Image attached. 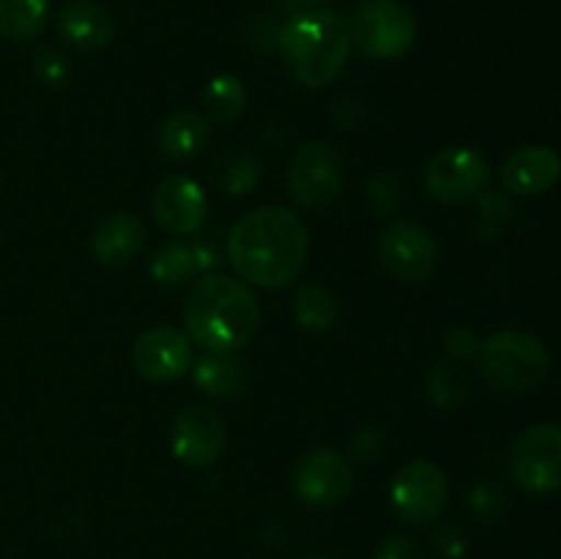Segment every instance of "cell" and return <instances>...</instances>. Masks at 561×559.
<instances>
[{
    "mask_svg": "<svg viewBox=\"0 0 561 559\" xmlns=\"http://www.w3.org/2000/svg\"><path fill=\"white\" fill-rule=\"evenodd\" d=\"M307 236L299 214L283 206H263L244 214L228 236V258L236 272L261 288H283L307 263Z\"/></svg>",
    "mask_w": 561,
    "mask_h": 559,
    "instance_id": "6da1fadb",
    "label": "cell"
},
{
    "mask_svg": "<svg viewBox=\"0 0 561 559\" xmlns=\"http://www.w3.org/2000/svg\"><path fill=\"white\" fill-rule=\"evenodd\" d=\"M184 323L192 340L208 351L236 354L255 340L261 329V305L239 280L203 274L186 296Z\"/></svg>",
    "mask_w": 561,
    "mask_h": 559,
    "instance_id": "7a4b0ae2",
    "label": "cell"
},
{
    "mask_svg": "<svg viewBox=\"0 0 561 559\" xmlns=\"http://www.w3.org/2000/svg\"><path fill=\"white\" fill-rule=\"evenodd\" d=\"M277 47L285 71L299 85L323 88L337 80L348 64V22L334 9L316 5L285 22Z\"/></svg>",
    "mask_w": 561,
    "mask_h": 559,
    "instance_id": "3957f363",
    "label": "cell"
},
{
    "mask_svg": "<svg viewBox=\"0 0 561 559\" xmlns=\"http://www.w3.org/2000/svg\"><path fill=\"white\" fill-rule=\"evenodd\" d=\"M482 376L499 392H529L548 376L551 356L540 338L529 332H496L480 343Z\"/></svg>",
    "mask_w": 561,
    "mask_h": 559,
    "instance_id": "277c9868",
    "label": "cell"
},
{
    "mask_svg": "<svg viewBox=\"0 0 561 559\" xmlns=\"http://www.w3.org/2000/svg\"><path fill=\"white\" fill-rule=\"evenodd\" d=\"M348 33L362 55L376 60H392L409 53L414 44L416 20L409 9L392 3V0H383V3L367 0L351 16Z\"/></svg>",
    "mask_w": 561,
    "mask_h": 559,
    "instance_id": "5b68a950",
    "label": "cell"
},
{
    "mask_svg": "<svg viewBox=\"0 0 561 559\" xmlns=\"http://www.w3.org/2000/svg\"><path fill=\"white\" fill-rule=\"evenodd\" d=\"M510 475L531 493H553L561 488V427L551 422L531 425L510 449Z\"/></svg>",
    "mask_w": 561,
    "mask_h": 559,
    "instance_id": "8992f818",
    "label": "cell"
},
{
    "mask_svg": "<svg viewBox=\"0 0 561 559\" xmlns=\"http://www.w3.org/2000/svg\"><path fill=\"white\" fill-rule=\"evenodd\" d=\"M343 190V159L327 142H305L288 170V192L307 212L327 208Z\"/></svg>",
    "mask_w": 561,
    "mask_h": 559,
    "instance_id": "52a82bcc",
    "label": "cell"
},
{
    "mask_svg": "<svg viewBox=\"0 0 561 559\" xmlns=\"http://www.w3.org/2000/svg\"><path fill=\"white\" fill-rule=\"evenodd\" d=\"M425 184L433 197L444 203H466L485 195L491 186V168L477 151L466 146L438 148L425 164Z\"/></svg>",
    "mask_w": 561,
    "mask_h": 559,
    "instance_id": "ba28073f",
    "label": "cell"
},
{
    "mask_svg": "<svg viewBox=\"0 0 561 559\" xmlns=\"http://www.w3.org/2000/svg\"><path fill=\"white\" fill-rule=\"evenodd\" d=\"M449 497V482L444 471L431 460H414L405 464L403 469L394 475L392 491V507L405 524H431L438 518Z\"/></svg>",
    "mask_w": 561,
    "mask_h": 559,
    "instance_id": "9c48e42d",
    "label": "cell"
},
{
    "mask_svg": "<svg viewBox=\"0 0 561 559\" xmlns=\"http://www.w3.org/2000/svg\"><path fill=\"white\" fill-rule=\"evenodd\" d=\"M225 447H228L225 422L208 406H184L173 417V425H170V449H173V455L184 466L203 469V466L217 464Z\"/></svg>",
    "mask_w": 561,
    "mask_h": 559,
    "instance_id": "30bf717a",
    "label": "cell"
},
{
    "mask_svg": "<svg viewBox=\"0 0 561 559\" xmlns=\"http://www.w3.org/2000/svg\"><path fill=\"white\" fill-rule=\"evenodd\" d=\"M383 269L403 283H422L433 274L438 263V247L431 230L416 223H392L378 244Z\"/></svg>",
    "mask_w": 561,
    "mask_h": 559,
    "instance_id": "8fae6325",
    "label": "cell"
},
{
    "mask_svg": "<svg viewBox=\"0 0 561 559\" xmlns=\"http://www.w3.org/2000/svg\"><path fill=\"white\" fill-rule=\"evenodd\" d=\"M131 365L146 381H179L192 367L190 334L175 327H153L131 345Z\"/></svg>",
    "mask_w": 561,
    "mask_h": 559,
    "instance_id": "7c38bea8",
    "label": "cell"
},
{
    "mask_svg": "<svg viewBox=\"0 0 561 559\" xmlns=\"http://www.w3.org/2000/svg\"><path fill=\"white\" fill-rule=\"evenodd\" d=\"M354 486V471L337 449H316L305 455L294 471V491L310 507H334Z\"/></svg>",
    "mask_w": 561,
    "mask_h": 559,
    "instance_id": "4fadbf2b",
    "label": "cell"
},
{
    "mask_svg": "<svg viewBox=\"0 0 561 559\" xmlns=\"http://www.w3.org/2000/svg\"><path fill=\"white\" fill-rule=\"evenodd\" d=\"M151 212L164 230L175 236L195 233L208 214V197L197 181L186 175H168L151 195Z\"/></svg>",
    "mask_w": 561,
    "mask_h": 559,
    "instance_id": "5bb4252c",
    "label": "cell"
},
{
    "mask_svg": "<svg viewBox=\"0 0 561 559\" xmlns=\"http://www.w3.org/2000/svg\"><path fill=\"white\" fill-rule=\"evenodd\" d=\"M146 244V225L137 214L115 212L99 219L91 233V255L99 266L121 269L135 261Z\"/></svg>",
    "mask_w": 561,
    "mask_h": 559,
    "instance_id": "9a60e30c",
    "label": "cell"
},
{
    "mask_svg": "<svg viewBox=\"0 0 561 559\" xmlns=\"http://www.w3.org/2000/svg\"><path fill=\"white\" fill-rule=\"evenodd\" d=\"M60 42L80 53H96L115 38V16L96 0H71L55 22Z\"/></svg>",
    "mask_w": 561,
    "mask_h": 559,
    "instance_id": "2e32d148",
    "label": "cell"
},
{
    "mask_svg": "<svg viewBox=\"0 0 561 559\" xmlns=\"http://www.w3.org/2000/svg\"><path fill=\"white\" fill-rule=\"evenodd\" d=\"M561 175V159L553 148L548 146H524L502 168V184L513 195L531 197L551 190Z\"/></svg>",
    "mask_w": 561,
    "mask_h": 559,
    "instance_id": "e0dca14e",
    "label": "cell"
},
{
    "mask_svg": "<svg viewBox=\"0 0 561 559\" xmlns=\"http://www.w3.org/2000/svg\"><path fill=\"white\" fill-rule=\"evenodd\" d=\"M211 140V121L195 110H175L157 126V148L164 159L184 162L197 157Z\"/></svg>",
    "mask_w": 561,
    "mask_h": 559,
    "instance_id": "ac0fdd59",
    "label": "cell"
},
{
    "mask_svg": "<svg viewBox=\"0 0 561 559\" xmlns=\"http://www.w3.org/2000/svg\"><path fill=\"white\" fill-rule=\"evenodd\" d=\"M195 384L211 398H239L250 387V365L239 354L208 351L195 365Z\"/></svg>",
    "mask_w": 561,
    "mask_h": 559,
    "instance_id": "d6986e66",
    "label": "cell"
},
{
    "mask_svg": "<svg viewBox=\"0 0 561 559\" xmlns=\"http://www.w3.org/2000/svg\"><path fill=\"white\" fill-rule=\"evenodd\" d=\"M211 179L228 195H247L261 179V162L241 146H228L214 157Z\"/></svg>",
    "mask_w": 561,
    "mask_h": 559,
    "instance_id": "ffe728a7",
    "label": "cell"
},
{
    "mask_svg": "<svg viewBox=\"0 0 561 559\" xmlns=\"http://www.w3.org/2000/svg\"><path fill=\"white\" fill-rule=\"evenodd\" d=\"M49 0H0V36L27 42L47 25Z\"/></svg>",
    "mask_w": 561,
    "mask_h": 559,
    "instance_id": "44dd1931",
    "label": "cell"
},
{
    "mask_svg": "<svg viewBox=\"0 0 561 559\" xmlns=\"http://www.w3.org/2000/svg\"><path fill=\"white\" fill-rule=\"evenodd\" d=\"M294 316L301 329H310V332H327V329H332L334 321H337L340 307H337V299H334V294L327 288V285L307 283L301 285V290L296 294Z\"/></svg>",
    "mask_w": 561,
    "mask_h": 559,
    "instance_id": "7402d4cb",
    "label": "cell"
},
{
    "mask_svg": "<svg viewBox=\"0 0 561 559\" xmlns=\"http://www.w3.org/2000/svg\"><path fill=\"white\" fill-rule=\"evenodd\" d=\"M203 104H206V113L214 124L228 126L244 113L247 107V88L241 85L239 77L233 75H219L203 91Z\"/></svg>",
    "mask_w": 561,
    "mask_h": 559,
    "instance_id": "603a6c76",
    "label": "cell"
},
{
    "mask_svg": "<svg viewBox=\"0 0 561 559\" xmlns=\"http://www.w3.org/2000/svg\"><path fill=\"white\" fill-rule=\"evenodd\" d=\"M197 272H201V263H197L195 247L186 244H164L151 261V277L162 288H179Z\"/></svg>",
    "mask_w": 561,
    "mask_h": 559,
    "instance_id": "cb8c5ba5",
    "label": "cell"
},
{
    "mask_svg": "<svg viewBox=\"0 0 561 559\" xmlns=\"http://www.w3.org/2000/svg\"><path fill=\"white\" fill-rule=\"evenodd\" d=\"M466 389H469V381H466L463 367L453 360H442L427 376V398L442 409L458 406L466 398Z\"/></svg>",
    "mask_w": 561,
    "mask_h": 559,
    "instance_id": "d4e9b609",
    "label": "cell"
},
{
    "mask_svg": "<svg viewBox=\"0 0 561 559\" xmlns=\"http://www.w3.org/2000/svg\"><path fill=\"white\" fill-rule=\"evenodd\" d=\"M367 197H370V206L383 217V214L398 212L403 203V190L392 173H376L367 184Z\"/></svg>",
    "mask_w": 561,
    "mask_h": 559,
    "instance_id": "484cf974",
    "label": "cell"
},
{
    "mask_svg": "<svg viewBox=\"0 0 561 559\" xmlns=\"http://www.w3.org/2000/svg\"><path fill=\"white\" fill-rule=\"evenodd\" d=\"M33 71H36V80L42 82V85H49V88L64 85L66 77H69V66H66V58H64V55L55 53V49H49V47L38 49L36 58H33Z\"/></svg>",
    "mask_w": 561,
    "mask_h": 559,
    "instance_id": "4316f807",
    "label": "cell"
},
{
    "mask_svg": "<svg viewBox=\"0 0 561 559\" xmlns=\"http://www.w3.org/2000/svg\"><path fill=\"white\" fill-rule=\"evenodd\" d=\"M504 507H507V499L499 486H480L471 493V510H474L477 518L496 521L504 513Z\"/></svg>",
    "mask_w": 561,
    "mask_h": 559,
    "instance_id": "83f0119b",
    "label": "cell"
},
{
    "mask_svg": "<svg viewBox=\"0 0 561 559\" xmlns=\"http://www.w3.org/2000/svg\"><path fill=\"white\" fill-rule=\"evenodd\" d=\"M376 559H422V548L411 537H389L378 546Z\"/></svg>",
    "mask_w": 561,
    "mask_h": 559,
    "instance_id": "f1b7e54d",
    "label": "cell"
},
{
    "mask_svg": "<svg viewBox=\"0 0 561 559\" xmlns=\"http://www.w3.org/2000/svg\"><path fill=\"white\" fill-rule=\"evenodd\" d=\"M447 343H449V351H453L455 356L480 354V340H477L474 332H471V329H466V327L453 329V332L447 334Z\"/></svg>",
    "mask_w": 561,
    "mask_h": 559,
    "instance_id": "f546056e",
    "label": "cell"
},
{
    "mask_svg": "<svg viewBox=\"0 0 561 559\" xmlns=\"http://www.w3.org/2000/svg\"><path fill=\"white\" fill-rule=\"evenodd\" d=\"M480 201H482V214H485L488 219L504 223V219L513 214V206H510V201L504 195H480Z\"/></svg>",
    "mask_w": 561,
    "mask_h": 559,
    "instance_id": "4dcf8cb0",
    "label": "cell"
},
{
    "mask_svg": "<svg viewBox=\"0 0 561 559\" xmlns=\"http://www.w3.org/2000/svg\"><path fill=\"white\" fill-rule=\"evenodd\" d=\"M436 546H438V551L447 554V557H460V554H463V540H460V535L455 529L438 532Z\"/></svg>",
    "mask_w": 561,
    "mask_h": 559,
    "instance_id": "1f68e13d",
    "label": "cell"
},
{
    "mask_svg": "<svg viewBox=\"0 0 561 559\" xmlns=\"http://www.w3.org/2000/svg\"><path fill=\"white\" fill-rule=\"evenodd\" d=\"M294 3H301V5H323V3H329V0H294Z\"/></svg>",
    "mask_w": 561,
    "mask_h": 559,
    "instance_id": "d6a6232c",
    "label": "cell"
},
{
    "mask_svg": "<svg viewBox=\"0 0 561 559\" xmlns=\"http://www.w3.org/2000/svg\"><path fill=\"white\" fill-rule=\"evenodd\" d=\"M301 559H327V557H321V554H307V557H301Z\"/></svg>",
    "mask_w": 561,
    "mask_h": 559,
    "instance_id": "836d02e7",
    "label": "cell"
},
{
    "mask_svg": "<svg viewBox=\"0 0 561 559\" xmlns=\"http://www.w3.org/2000/svg\"><path fill=\"white\" fill-rule=\"evenodd\" d=\"M373 3H383V0H373Z\"/></svg>",
    "mask_w": 561,
    "mask_h": 559,
    "instance_id": "e575fe53",
    "label": "cell"
}]
</instances>
